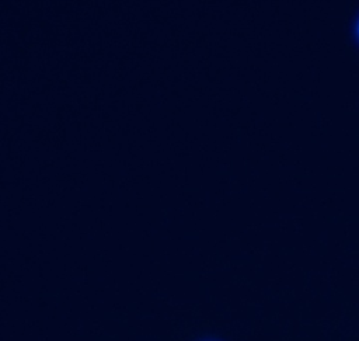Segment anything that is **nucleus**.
Masks as SVG:
<instances>
[{
  "mask_svg": "<svg viewBox=\"0 0 359 341\" xmlns=\"http://www.w3.org/2000/svg\"><path fill=\"white\" fill-rule=\"evenodd\" d=\"M358 35H359V24H358Z\"/></svg>",
  "mask_w": 359,
  "mask_h": 341,
  "instance_id": "nucleus-1",
  "label": "nucleus"
}]
</instances>
